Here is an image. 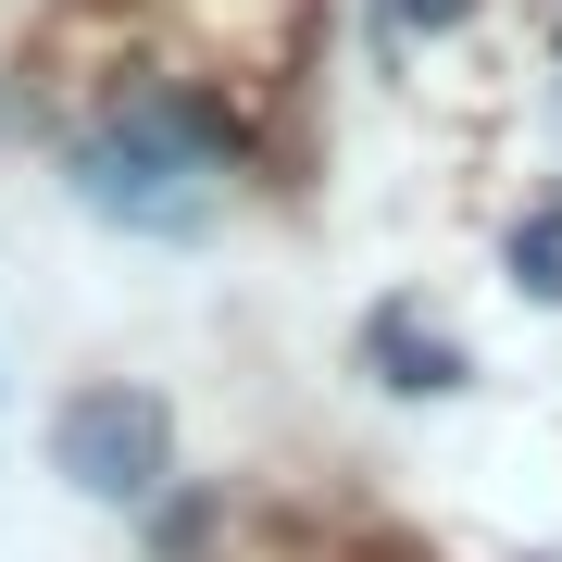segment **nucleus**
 Instances as JSON below:
<instances>
[{"label":"nucleus","instance_id":"4","mask_svg":"<svg viewBox=\"0 0 562 562\" xmlns=\"http://www.w3.org/2000/svg\"><path fill=\"white\" fill-rule=\"evenodd\" d=\"M513 288L525 301H562V201H538L513 225Z\"/></svg>","mask_w":562,"mask_h":562},{"label":"nucleus","instance_id":"2","mask_svg":"<svg viewBox=\"0 0 562 562\" xmlns=\"http://www.w3.org/2000/svg\"><path fill=\"white\" fill-rule=\"evenodd\" d=\"M50 475L101 513H162V487H176V413H162V387H125V375L76 387L50 413Z\"/></svg>","mask_w":562,"mask_h":562},{"label":"nucleus","instance_id":"1","mask_svg":"<svg viewBox=\"0 0 562 562\" xmlns=\"http://www.w3.org/2000/svg\"><path fill=\"white\" fill-rule=\"evenodd\" d=\"M63 188L113 238H213L238 201V125L201 88H113L63 138Z\"/></svg>","mask_w":562,"mask_h":562},{"label":"nucleus","instance_id":"3","mask_svg":"<svg viewBox=\"0 0 562 562\" xmlns=\"http://www.w3.org/2000/svg\"><path fill=\"white\" fill-rule=\"evenodd\" d=\"M362 362H375L387 401H462V387H475L462 338H450V325H425V301H375V325H362Z\"/></svg>","mask_w":562,"mask_h":562},{"label":"nucleus","instance_id":"5","mask_svg":"<svg viewBox=\"0 0 562 562\" xmlns=\"http://www.w3.org/2000/svg\"><path fill=\"white\" fill-rule=\"evenodd\" d=\"M462 13H475V0H387V38H413V25L438 38V25H462Z\"/></svg>","mask_w":562,"mask_h":562},{"label":"nucleus","instance_id":"6","mask_svg":"<svg viewBox=\"0 0 562 562\" xmlns=\"http://www.w3.org/2000/svg\"><path fill=\"white\" fill-rule=\"evenodd\" d=\"M201 525H213V501H162L150 538H162V550H201Z\"/></svg>","mask_w":562,"mask_h":562}]
</instances>
